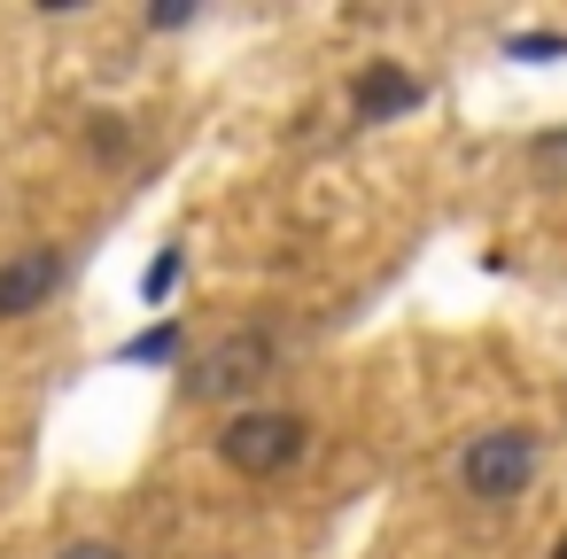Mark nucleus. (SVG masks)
I'll return each mask as SVG.
<instances>
[{
	"mask_svg": "<svg viewBox=\"0 0 567 559\" xmlns=\"http://www.w3.org/2000/svg\"><path fill=\"white\" fill-rule=\"evenodd\" d=\"M303 451H311V420H303V412H234V420L218 427V458H226L234 474H249V482L288 474Z\"/></svg>",
	"mask_w": 567,
	"mask_h": 559,
	"instance_id": "3",
	"label": "nucleus"
},
{
	"mask_svg": "<svg viewBox=\"0 0 567 559\" xmlns=\"http://www.w3.org/2000/svg\"><path fill=\"white\" fill-rule=\"evenodd\" d=\"M536 466H544V435L536 427H482L458 451V489L474 505H513V497H528Z\"/></svg>",
	"mask_w": 567,
	"mask_h": 559,
	"instance_id": "2",
	"label": "nucleus"
},
{
	"mask_svg": "<svg viewBox=\"0 0 567 559\" xmlns=\"http://www.w3.org/2000/svg\"><path fill=\"white\" fill-rule=\"evenodd\" d=\"M272 373H280V334L272 327H241V334H226V342H210L203 358L179 365V396L187 404H234V396L265 389Z\"/></svg>",
	"mask_w": 567,
	"mask_h": 559,
	"instance_id": "1",
	"label": "nucleus"
},
{
	"mask_svg": "<svg viewBox=\"0 0 567 559\" xmlns=\"http://www.w3.org/2000/svg\"><path fill=\"white\" fill-rule=\"evenodd\" d=\"M179 272H187V249H156L148 272H141V303H164V296L179 288Z\"/></svg>",
	"mask_w": 567,
	"mask_h": 559,
	"instance_id": "7",
	"label": "nucleus"
},
{
	"mask_svg": "<svg viewBox=\"0 0 567 559\" xmlns=\"http://www.w3.org/2000/svg\"><path fill=\"white\" fill-rule=\"evenodd\" d=\"M551 559H567V536H559V544H551Z\"/></svg>",
	"mask_w": 567,
	"mask_h": 559,
	"instance_id": "12",
	"label": "nucleus"
},
{
	"mask_svg": "<svg viewBox=\"0 0 567 559\" xmlns=\"http://www.w3.org/2000/svg\"><path fill=\"white\" fill-rule=\"evenodd\" d=\"M63 280H71V257H63L55 241H32V249H17V257H0V327L48 311V303L63 296Z\"/></svg>",
	"mask_w": 567,
	"mask_h": 559,
	"instance_id": "4",
	"label": "nucleus"
},
{
	"mask_svg": "<svg viewBox=\"0 0 567 559\" xmlns=\"http://www.w3.org/2000/svg\"><path fill=\"white\" fill-rule=\"evenodd\" d=\"M125 148H133L125 117H102V133H94V156H125Z\"/></svg>",
	"mask_w": 567,
	"mask_h": 559,
	"instance_id": "10",
	"label": "nucleus"
},
{
	"mask_svg": "<svg viewBox=\"0 0 567 559\" xmlns=\"http://www.w3.org/2000/svg\"><path fill=\"white\" fill-rule=\"evenodd\" d=\"M203 9H187V0H156V9H148V32H187Z\"/></svg>",
	"mask_w": 567,
	"mask_h": 559,
	"instance_id": "9",
	"label": "nucleus"
},
{
	"mask_svg": "<svg viewBox=\"0 0 567 559\" xmlns=\"http://www.w3.org/2000/svg\"><path fill=\"white\" fill-rule=\"evenodd\" d=\"M63 559H125V551H117V544H71Z\"/></svg>",
	"mask_w": 567,
	"mask_h": 559,
	"instance_id": "11",
	"label": "nucleus"
},
{
	"mask_svg": "<svg viewBox=\"0 0 567 559\" xmlns=\"http://www.w3.org/2000/svg\"><path fill=\"white\" fill-rule=\"evenodd\" d=\"M420 102H427V86H420L404 63H365L358 86H350V117H358V125H396V117H412Z\"/></svg>",
	"mask_w": 567,
	"mask_h": 559,
	"instance_id": "5",
	"label": "nucleus"
},
{
	"mask_svg": "<svg viewBox=\"0 0 567 559\" xmlns=\"http://www.w3.org/2000/svg\"><path fill=\"white\" fill-rule=\"evenodd\" d=\"M505 55L513 63H551V55H567V32H505Z\"/></svg>",
	"mask_w": 567,
	"mask_h": 559,
	"instance_id": "8",
	"label": "nucleus"
},
{
	"mask_svg": "<svg viewBox=\"0 0 567 559\" xmlns=\"http://www.w3.org/2000/svg\"><path fill=\"white\" fill-rule=\"evenodd\" d=\"M179 358H187V327L179 319H156V327H141L117 350V365H179Z\"/></svg>",
	"mask_w": 567,
	"mask_h": 559,
	"instance_id": "6",
	"label": "nucleus"
}]
</instances>
